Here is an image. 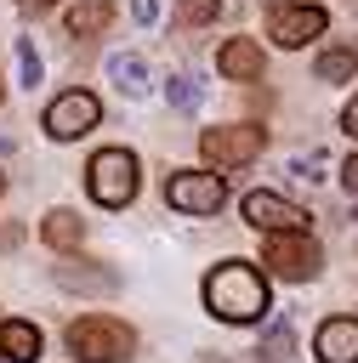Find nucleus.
<instances>
[{"label": "nucleus", "mask_w": 358, "mask_h": 363, "mask_svg": "<svg viewBox=\"0 0 358 363\" xmlns=\"http://www.w3.org/2000/svg\"><path fill=\"white\" fill-rule=\"evenodd\" d=\"M57 284H68V289H114L119 278H114L108 267H80V261H63V267H57Z\"/></svg>", "instance_id": "16"}, {"label": "nucleus", "mask_w": 358, "mask_h": 363, "mask_svg": "<svg viewBox=\"0 0 358 363\" xmlns=\"http://www.w3.org/2000/svg\"><path fill=\"white\" fill-rule=\"evenodd\" d=\"M222 6L216 0H176V28H205Z\"/></svg>", "instance_id": "19"}, {"label": "nucleus", "mask_w": 358, "mask_h": 363, "mask_svg": "<svg viewBox=\"0 0 358 363\" xmlns=\"http://www.w3.org/2000/svg\"><path fill=\"white\" fill-rule=\"evenodd\" d=\"M97 119H102V102H97L91 91H63L57 102H45V136H51V142H74V136H85Z\"/></svg>", "instance_id": "7"}, {"label": "nucleus", "mask_w": 358, "mask_h": 363, "mask_svg": "<svg viewBox=\"0 0 358 363\" xmlns=\"http://www.w3.org/2000/svg\"><path fill=\"white\" fill-rule=\"evenodd\" d=\"M0 199H6V176H0Z\"/></svg>", "instance_id": "29"}, {"label": "nucleus", "mask_w": 358, "mask_h": 363, "mask_svg": "<svg viewBox=\"0 0 358 363\" xmlns=\"http://www.w3.org/2000/svg\"><path fill=\"white\" fill-rule=\"evenodd\" d=\"M324 6H278L273 17H267V34H273V45H284V51H295V45H307L313 34H324Z\"/></svg>", "instance_id": "8"}, {"label": "nucleus", "mask_w": 358, "mask_h": 363, "mask_svg": "<svg viewBox=\"0 0 358 363\" xmlns=\"http://www.w3.org/2000/svg\"><path fill=\"white\" fill-rule=\"evenodd\" d=\"M244 221L261 233H284V227H307V210L278 193H244Z\"/></svg>", "instance_id": "9"}, {"label": "nucleus", "mask_w": 358, "mask_h": 363, "mask_svg": "<svg viewBox=\"0 0 358 363\" xmlns=\"http://www.w3.org/2000/svg\"><path fill=\"white\" fill-rule=\"evenodd\" d=\"M85 187H91V199H97L102 210H125V204L136 199V153H131V147H102V153H91Z\"/></svg>", "instance_id": "3"}, {"label": "nucleus", "mask_w": 358, "mask_h": 363, "mask_svg": "<svg viewBox=\"0 0 358 363\" xmlns=\"http://www.w3.org/2000/svg\"><path fill=\"white\" fill-rule=\"evenodd\" d=\"M341 130H347V136H358V96L341 108Z\"/></svg>", "instance_id": "24"}, {"label": "nucleus", "mask_w": 358, "mask_h": 363, "mask_svg": "<svg viewBox=\"0 0 358 363\" xmlns=\"http://www.w3.org/2000/svg\"><path fill=\"white\" fill-rule=\"evenodd\" d=\"M165 91H170V108H176V113H188V108L199 102V79H193V74H170Z\"/></svg>", "instance_id": "20"}, {"label": "nucleus", "mask_w": 358, "mask_h": 363, "mask_svg": "<svg viewBox=\"0 0 358 363\" xmlns=\"http://www.w3.org/2000/svg\"><path fill=\"white\" fill-rule=\"evenodd\" d=\"M17 79L40 85V51H34V40H17Z\"/></svg>", "instance_id": "21"}, {"label": "nucleus", "mask_w": 358, "mask_h": 363, "mask_svg": "<svg viewBox=\"0 0 358 363\" xmlns=\"http://www.w3.org/2000/svg\"><path fill=\"white\" fill-rule=\"evenodd\" d=\"M108 79H119V91H125V96H148V85H153L148 62H142V57H131V51L108 57Z\"/></svg>", "instance_id": "14"}, {"label": "nucleus", "mask_w": 358, "mask_h": 363, "mask_svg": "<svg viewBox=\"0 0 358 363\" xmlns=\"http://www.w3.org/2000/svg\"><path fill=\"white\" fill-rule=\"evenodd\" d=\"M295 170L313 182V176H324V159H313V153H307V159H295Z\"/></svg>", "instance_id": "25"}, {"label": "nucleus", "mask_w": 358, "mask_h": 363, "mask_svg": "<svg viewBox=\"0 0 358 363\" xmlns=\"http://www.w3.org/2000/svg\"><path fill=\"white\" fill-rule=\"evenodd\" d=\"M40 238H45L51 250H74V244L85 238V221H80L74 210H45V221H40Z\"/></svg>", "instance_id": "15"}, {"label": "nucleus", "mask_w": 358, "mask_h": 363, "mask_svg": "<svg viewBox=\"0 0 358 363\" xmlns=\"http://www.w3.org/2000/svg\"><path fill=\"white\" fill-rule=\"evenodd\" d=\"M114 23V6L108 0H80V6H68V17H63V28L74 34V40H91V34H102Z\"/></svg>", "instance_id": "13"}, {"label": "nucleus", "mask_w": 358, "mask_h": 363, "mask_svg": "<svg viewBox=\"0 0 358 363\" xmlns=\"http://www.w3.org/2000/svg\"><path fill=\"white\" fill-rule=\"evenodd\" d=\"M17 238H23L17 227H0V250H6V244H17Z\"/></svg>", "instance_id": "26"}, {"label": "nucleus", "mask_w": 358, "mask_h": 363, "mask_svg": "<svg viewBox=\"0 0 358 363\" xmlns=\"http://www.w3.org/2000/svg\"><path fill=\"white\" fill-rule=\"evenodd\" d=\"M0 102H6V79H0Z\"/></svg>", "instance_id": "28"}, {"label": "nucleus", "mask_w": 358, "mask_h": 363, "mask_svg": "<svg viewBox=\"0 0 358 363\" xmlns=\"http://www.w3.org/2000/svg\"><path fill=\"white\" fill-rule=\"evenodd\" d=\"M131 17H136V23H142V28H148V23H153V17H159V0H131Z\"/></svg>", "instance_id": "22"}, {"label": "nucleus", "mask_w": 358, "mask_h": 363, "mask_svg": "<svg viewBox=\"0 0 358 363\" xmlns=\"http://www.w3.org/2000/svg\"><path fill=\"white\" fill-rule=\"evenodd\" d=\"M290 352H295L290 323H273V329H267V340H261V357H267V363H290Z\"/></svg>", "instance_id": "18"}, {"label": "nucleus", "mask_w": 358, "mask_h": 363, "mask_svg": "<svg viewBox=\"0 0 358 363\" xmlns=\"http://www.w3.org/2000/svg\"><path fill=\"white\" fill-rule=\"evenodd\" d=\"M165 199L182 210V216H216L222 199H227V182L216 170H176L165 182Z\"/></svg>", "instance_id": "6"}, {"label": "nucleus", "mask_w": 358, "mask_h": 363, "mask_svg": "<svg viewBox=\"0 0 358 363\" xmlns=\"http://www.w3.org/2000/svg\"><path fill=\"white\" fill-rule=\"evenodd\" d=\"M205 306L222 323H256L267 312V278L256 267H244V261H222L205 278Z\"/></svg>", "instance_id": "1"}, {"label": "nucleus", "mask_w": 358, "mask_h": 363, "mask_svg": "<svg viewBox=\"0 0 358 363\" xmlns=\"http://www.w3.org/2000/svg\"><path fill=\"white\" fill-rule=\"evenodd\" d=\"M313 74H318V79H330V85H341V79H352V74H358V51H347V45H335V51H318Z\"/></svg>", "instance_id": "17"}, {"label": "nucleus", "mask_w": 358, "mask_h": 363, "mask_svg": "<svg viewBox=\"0 0 358 363\" xmlns=\"http://www.w3.org/2000/svg\"><path fill=\"white\" fill-rule=\"evenodd\" d=\"M23 11H45V6H57V0H17Z\"/></svg>", "instance_id": "27"}, {"label": "nucleus", "mask_w": 358, "mask_h": 363, "mask_svg": "<svg viewBox=\"0 0 358 363\" xmlns=\"http://www.w3.org/2000/svg\"><path fill=\"white\" fill-rule=\"evenodd\" d=\"M341 187L358 193V153H347V164H341Z\"/></svg>", "instance_id": "23"}, {"label": "nucleus", "mask_w": 358, "mask_h": 363, "mask_svg": "<svg viewBox=\"0 0 358 363\" xmlns=\"http://www.w3.org/2000/svg\"><path fill=\"white\" fill-rule=\"evenodd\" d=\"M63 340H68V352H74L80 363H125V357L136 352V335H131L119 318H102V312L74 318Z\"/></svg>", "instance_id": "2"}, {"label": "nucleus", "mask_w": 358, "mask_h": 363, "mask_svg": "<svg viewBox=\"0 0 358 363\" xmlns=\"http://www.w3.org/2000/svg\"><path fill=\"white\" fill-rule=\"evenodd\" d=\"M216 68H222L227 79H261V45H250V40H227V45L216 51Z\"/></svg>", "instance_id": "12"}, {"label": "nucleus", "mask_w": 358, "mask_h": 363, "mask_svg": "<svg viewBox=\"0 0 358 363\" xmlns=\"http://www.w3.org/2000/svg\"><path fill=\"white\" fill-rule=\"evenodd\" d=\"M261 261H267V272L273 278H284V284H301V278H313L318 272V244L301 233V227H284V233H267V250H261Z\"/></svg>", "instance_id": "5"}, {"label": "nucleus", "mask_w": 358, "mask_h": 363, "mask_svg": "<svg viewBox=\"0 0 358 363\" xmlns=\"http://www.w3.org/2000/svg\"><path fill=\"white\" fill-rule=\"evenodd\" d=\"M261 147H267L261 125H210V130L199 136V159H205L210 170H239V164H250Z\"/></svg>", "instance_id": "4"}, {"label": "nucleus", "mask_w": 358, "mask_h": 363, "mask_svg": "<svg viewBox=\"0 0 358 363\" xmlns=\"http://www.w3.org/2000/svg\"><path fill=\"white\" fill-rule=\"evenodd\" d=\"M0 357L6 363H34L40 357V329L28 318H6L0 323Z\"/></svg>", "instance_id": "11"}, {"label": "nucleus", "mask_w": 358, "mask_h": 363, "mask_svg": "<svg viewBox=\"0 0 358 363\" xmlns=\"http://www.w3.org/2000/svg\"><path fill=\"white\" fill-rule=\"evenodd\" d=\"M313 346L318 363H358V318H324Z\"/></svg>", "instance_id": "10"}]
</instances>
